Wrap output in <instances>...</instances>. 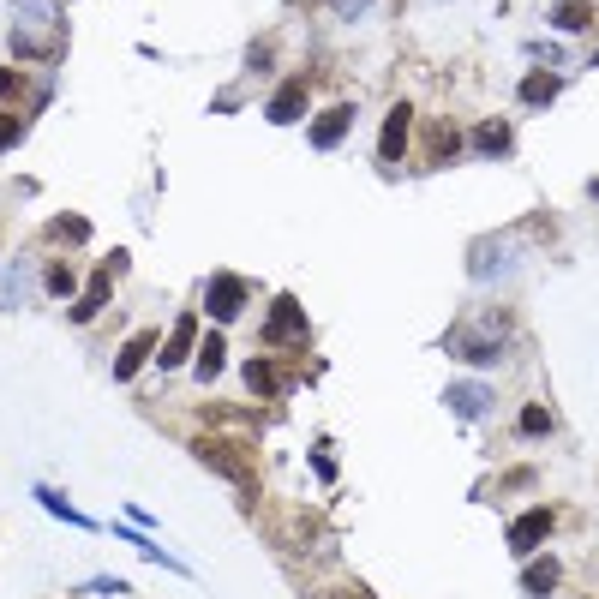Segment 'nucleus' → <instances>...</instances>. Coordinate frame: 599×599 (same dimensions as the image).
I'll list each match as a JSON object with an SVG mask.
<instances>
[{
	"mask_svg": "<svg viewBox=\"0 0 599 599\" xmlns=\"http://www.w3.org/2000/svg\"><path fill=\"white\" fill-rule=\"evenodd\" d=\"M54 48H60V6L54 0H18V12H12V54L54 60Z\"/></svg>",
	"mask_w": 599,
	"mask_h": 599,
	"instance_id": "nucleus-1",
	"label": "nucleus"
},
{
	"mask_svg": "<svg viewBox=\"0 0 599 599\" xmlns=\"http://www.w3.org/2000/svg\"><path fill=\"white\" fill-rule=\"evenodd\" d=\"M192 456H198L210 474H222L228 486H240L246 498L258 492V468H252V456H246L240 444H228V438H198V444H192Z\"/></svg>",
	"mask_w": 599,
	"mask_h": 599,
	"instance_id": "nucleus-2",
	"label": "nucleus"
},
{
	"mask_svg": "<svg viewBox=\"0 0 599 599\" xmlns=\"http://www.w3.org/2000/svg\"><path fill=\"white\" fill-rule=\"evenodd\" d=\"M468 270H474L480 282H492V276H510V270H516V240H510V234H498V240H480V246H474V258H468Z\"/></svg>",
	"mask_w": 599,
	"mask_h": 599,
	"instance_id": "nucleus-3",
	"label": "nucleus"
},
{
	"mask_svg": "<svg viewBox=\"0 0 599 599\" xmlns=\"http://www.w3.org/2000/svg\"><path fill=\"white\" fill-rule=\"evenodd\" d=\"M204 306H210V318H240V306H246V282L240 276H228V270H216L210 282H204Z\"/></svg>",
	"mask_w": 599,
	"mask_h": 599,
	"instance_id": "nucleus-4",
	"label": "nucleus"
},
{
	"mask_svg": "<svg viewBox=\"0 0 599 599\" xmlns=\"http://www.w3.org/2000/svg\"><path fill=\"white\" fill-rule=\"evenodd\" d=\"M294 336H306V312H300L294 294H282V300L270 306V318H264V348H282V342H294Z\"/></svg>",
	"mask_w": 599,
	"mask_h": 599,
	"instance_id": "nucleus-5",
	"label": "nucleus"
},
{
	"mask_svg": "<svg viewBox=\"0 0 599 599\" xmlns=\"http://www.w3.org/2000/svg\"><path fill=\"white\" fill-rule=\"evenodd\" d=\"M492 402H498V396H492V384H480V378H462V384H450V390H444V408H450V414H462V420H486V414H492Z\"/></svg>",
	"mask_w": 599,
	"mask_h": 599,
	"instance_id": "nucleus-6",
	"label": "nucleus"
},
{
	"mask_svg": "<svg viewBox=\"0 0 599 599\" xmlns=\"http://www.w3.org/2000/svg\"><path fill=\"white\" fill-rule=\"evenodd\" d=\"M408 132H414V108H408V102H396V108L384 114V132H378V156H384V162H402V156H408Z\"/></svg>",
	"mask_w": 599,
	"mask_h": 599,
	"instance_id": "nucleus-7",
	"label": "nucleus"
},
{
	"mask_svg": "<svg viewBox=\"0 0 599 599\" xmlns=\"http://www.w3.org/2000/svg\"><path fill=\"white\" fill-rule=\"evenodd\" d=\"M540 540H552V510H528V516L510 522V552H516V558H534Z\"/></svg>",
	"mask_w": 599,
	"mask_h": 599,
	"instance_id": "nucleus-8",
	"label": "nucleus"
},
{
	"mask_svg": "<svg viewBox=\"0 0 599 599\" xmlns=\"http://www.w3.org/2000/svg\"><path fill=\"white\" fill-rule=\"evenodd\" d=\"M348 132H354V102H336L312 120V150H336Z\"/></svg>",
	"mask_w": 599,
	"mask_h": 599,
	"instance_id": "nucleus-9",
	"label": "nucleus"
},
{
	"mask_svg": "<svg viewBox=\"0 0 599 599\" xmlns=\"http://www.w3.org/2000/svg\"><path fill=\"white\" fill-rule=\"evenodd\" d=\"M192 348H198V318H192V312H180V318H174V330H168L162 366H168V372H174V366H186V360H192Z\"/></svg>",
	"mask_w": 599,
	"mask_h": 599,
	"instance_id": "nucleus-10",
	"label": "nucleus"
},
{
	"mask_svg": "<svg viewBox=\"0 0 599 599\" xmlns=\"http://www.w3.org/2000/svg\"><path fill=\"white\" fill-rule=\"evenodd\" d=\"M444 354H456V360H474V366H498V342L492 336H468V330H450V342H444Z\"/></svg>",
	"mask_w": 599,
	"mask_h": 599,
	"instance_id": "nucleus-11",
	"label": "nucleus"
},
{
	"mask_svg": "<svg viewBox=\"0 0 599 599\" xmlns=\"http://www.w3.org/2000/svg\"><path fill=\"white\" fill-rule=\"evenodd\" d=\"M120 264H126V258H108V264H102V270L90 276V288H84V300L72 306V318H78V324H90V318H96V312L108 306V276H114Z\"/></svg>",
	"mask_w": 599,
	"mask_h": 599,
	"instance_id": "nucleus-12",
	"label": "nucleus"
},
{
	"mask_svg": "<svg viewBox=\"0 0 599 599\" xmlns=\"http://www.w3.org/2000/svg\"><path fill=\"white\" fill-rule=\"evenodd\" d=\"M264 114H270L276 126H294V120L306 114V84H300V78H288V84L270 96V108H264Z\"/></svg>",
	"mask_w": 599,
	"mask_h": 599,
	"instance_id": "nucleus-13",
	"label": "nucleus"
},
{
	"mask_svg": "<svg viewBox=\"0 0 599 599\" xmlns=\"http://www.w3.org/2000/svg\"><path fill=\"white\" fill-rule=\"evenodd\" d=\"M474 150H480V156H510V150H516V132H510L504 120H480V126H474Z\"/></svg>",
	"mask_w": 599,
	"mask_h": 599,
	"instance_id": "nucleus-14",
	"label": "nucleus"
},
{
	"mask_svg": "<svg viewBox=\"0 0 599 599\" xmlns=\"http://www.w3.org/2000/svg\"><path fill=\"white\" fill-rule=\"evenodd\" d=\"M150 348H156V336H150V330H138V336H132V342H126V348L114 354V378L126 384V378H132V372H138V366L150 360Z\"/></svg>",
	"mask_w": 599,
	"mask_h": 599,
	"instance_id": "nucleus-15",
	"label": "nucleus"
},
{
	"mask_svg": "<svg viewBox=\"0 0 599 599\" xmlns=\"http://www.w3.org/2000/svg\"><path fill=\"white\" fill-rule=\"evenodd\" d=\"M522 588H528V599H552V588H558V558H534V564L522 570Z\"/></svg>",
	"mask_w": 599,
	"mask_h": 599,
	"instance_id": "nucleus-16",
	"label": "nucleus"
},
{
	"mask_svg": "<svg viewBox=\"0 0 599 599\" xmlns=\"http://www.w3.org/2000/svg\"><path fill=\"white\" fill-rule=\"evenodd\" d=\"M456 150H462V132H456L450 120H432V126H426V156H432V162H450Z\"/></svg>",
	"mask_w": 599,
	"mask_h": 599,
	"instance_id": "nucleus-17",
	"label": "nucleus"
},
{
	"mask_svg": "<svg viewBox=\"0 0 599 599\" xmlns=\"http://www.w3.org/2000/svg\"><path fill=\"white\" fill-rule=\"evenodd\" d=\"M558 90H564L558 72H528V78H522V102H528V108H546Z\"/></svg>",
	"mask_w": 599,
	"mask_h": 599,
	"instance_id": "nucleus-18",
	"label": "nucleus"
},
{
	"mask_svg": "<svg viewBox=\"0 0 599 599\" xmlns=\"http://www.w3.org/2000/svg\"><path fill=\"white\" fill-rule=\"evenodd\" d=\"M246 390H252V396H276V390H282V372H276L270 360H246Z\"/></svg>",
	"mask_w": 599,
	"mask_h": 599,
	"instance_id": "nucleus-19",
	"label": "nucleus"
},
{
	"mask_svg": "<svg viewBox=\"0 0 599 599\" xmlns=\"http://www.w3.org/2000/svg\"><path fill=\"white\" fill-rule=\"evenodd\" d=\"M588 18H594L588 0H558V6H552V24H558V30H588Z\"/></svg>",
	"mask_w": 599,
	"mask_h": 599,
	"instance_id": "nucleus-20",
	"label": "nucleus"
},
{
	"mask_svg": "<svg viewBox=\"0 0 599 599\" xmlns=\"http://www.w3.org/2000/svg\"><path fill=\"white\" fill-rule=\"evenodd\" d=\"M222 348H228L222 336H204V342H198V378H204V384L222 378Z\"/></svg>",
	"mask_w": 599,
	"mask_h": 599,
	"instance_id": "nucleus-21",
	"label": "nucleus"
},
{
	"mask_svg": "<svg viewBox=\"0 0 599 599\" xmlns=\"http://www.w3.org/2000/svg\"><path fill=\"white\" fill-rule=\"evenodd\" d=\"M36 504H42V510H54V516H60V522H72V528H96L84 510H72V504H66L60 492H48V486H36Z\"/></svg>",
	"mask_w": 599,
	"mask_h": 599,
	"instance_id": "nucleus-22",
	"label": "nucleus"
},
{
	"mask_svg": "<svg viewBox=\"0 0 599 599\" xmlns=\"http://www.w3.org/2000/svg\"><path fill=\"white\" fill-rule=\"evenodd\" d=\"M42 288H48L54 300H72V288H78V276H72V264H60V258H54V264L42 270Z\"/></svg>",
	"mask_w": 599,
	"mask_h": 599,
	"instance_id": "nucleus-23",
	"label": "nucleus"
},
{
	"mask_svg": "<svg viewBox=\"0 0 599 599\" xmlns=\"http://www.w3.org/2000/svg\"><path fill=\"white\" fill-rule=\"evenodd\" d=\"M48 234L54 240H90V222L84 216H60V222H48Z\"/></svg>",
	"mask_w": 599,
	"mask_h": 599,
	"instance_id": "nucleus-24",
	"label": "nucleus"
},
{
	"mask_svg": "<svg viewBox=\"0 0 599 599\" xmlns=\"http://www.w3.org/2000/svg\"><path fill=\"white\" fill-rule=\"evenodd\" d=\"M522 432H528V438H546V432H552V414H546L540 402H534V408H522Z\"/></svg>",
	"mask_w": 599,
	"mask_h": 599,
	"instance_id": "nucleus-25",
	"label": "nucleus"
},
{
	"mask_svg": "<svg viewBox=\"0 0 599 599\" xmlns=\"http://www.w3.org/2000/svg\"><path fill=\"white\" fill-rule=\"evenodd\" d=\"M90 594H108V599H120V594H126V582H120V576H96V582H90Z\"/></svg>",
	"mask_w": 599,
	"mask_h": 599,
	"instance_id": "nucleus-26",
	"label": "nucleus"
},
{
	"mask_svg": "<svg viewBox=\"0 0 599 599\" xmlns=\"http://www.w3.org/2000/svg\"><path fill=\"white\" fill-rule=\"evenodd\" d=\"M18 90H24V78H18L12 66H0V102H6V96H18Z\"/></svg>",
	"mask_w": 599,
	"mask_h": 599,
	"instance_id": "nucleus-27",
	"label": "nucleus"
},
{
	"mask_svg": "<svg viewBox=\"0 0 599 599\" xmlns=\"http://www.w3.org/2000/svg\"><path fill=\"white\" fill-rule=\"evenodd\" d=\"M18 132H24V126H18L12 114H0V150H12V144H18Z\"/></svg>",
	"mask_w": 599,
	"mask_h": 599,
	"instance_id": "nucleus-28",
	"label": "nucleus"
},
{
	"mask_svg": "<svg viewBox=\"0 0 599 599\" xmlns=\"http://www.w3.org/2000/svg\"><path fill=\"white\" fill-rule=\"evenodd\" d=\"M330 6H336V18H360V12H366L372 0H330Z\"/></svg>",
	"mask_w": 599,
	"mask_h": 599,
	"instance_id": "nucleus-29",
	"label": "nucleus"
},
{
	"mask_svg": "<svg viewBox=\"0 0 599 599\" xmlns=\"http://www.w3.org/2000/svg\"><path fill=\"white\" fill-rule=\"evenodd\" d=\"M18 294H24V270H12V276H6V306H18Z\"/></svg>",
	"mask_w": 599,
	"mask_h": 599,
	"instance_id": "nucleus-30",
	"label": "nucleus"
},
{
	"mask_svg": "<svg viewBox=\"0 0 599 599\" xmlns=\"http://www.w3.org/2000/svg\"><path fill=\"white\" fill-rule=\"evenodd\" d=\"M336 599H372V594H366V588H348V594H336Z\"/></svg>",
	"mask_w": 599,
	"mask_h": 599,
	"instance_id": "nucleus-31",
	"label": "nucleus"
},
{
	"mask_svg": "<svg viewBox=\"0 0 599 599\" xmlns=\"http://www.w3.org/2000/svg\"><path fill=\"white\" fill-rule=\"evenodd\" d=\"M594 198H599V180H594Z\"/></svg>",
	"mask_w": 599,
	"mask_h": 599,
	"instance_id": "nucleus-32",
	"label": "nucleus"
}]
</instances>
